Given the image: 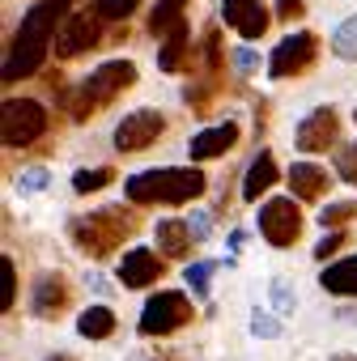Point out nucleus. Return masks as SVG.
<instances>
[{
  "label": "nucleus",
  "instance_id": "obj_21",
  "mask_svg": "<svg viewBox=\"0 0 357 361\" xmlns=\"http://www.w3.org/2000/svg\"><path fill=\"white\" fill-rule=\"evenodd\" d=\"M192 39H188V26H178L174 35H166L162 39V51H157V68L162 73H178V68H183V60H188V47Z\"/></svg>",
  "mask_w": 357,
  "mask_h": 361
},
{
  "label": "nucleus",
  "instance_id": "obj_3",
  "mask_svg": "<svg viewBox=\"0 0 357 361\" xmlns=\"http://www.w3.org/2000/svg\"><path fill=\"white\" fill-rule=\"evenodd\" d=\"M132 81H136V64L132 60H107L81 85H73L68 94H60V102H64V111L73 119H90L94 111H102L107 102H115Z\"/></svg>",
  "mask_w": 357,
  "mask_h": 361
},
{
  "label": "nucleus",
  "instance_id": "obj_24",
  "mask_svg": "<svg viewBox=\"0 0 357 361\" xmlns=\"http://www.w3.org/2000/svg\"><path fill=\"white\" fill-rule=\"evenodd\" d=\"M111 178H115V174H111L107 166H98V170H77V174H73V192H77V196H90V192H102V188L111 183Z\"/></svg>",
  "mask_w": 357,
  "mask_h": 361
},
{
  "label": "nucleus",
  "instance_id": "obj_40",
  "mask_svg": "<svg viewBox=\"0 0 357 361\" xmlns=\"http://www.w3.org/2000/svg\"><path fill=\"white\" fill-rule=\"evenodd\" d=\"M332 361H357V353H336Z\"/></svg>",
  "mask_w": 357,
  "mask_h": 361
},
{
  "label": "nucleus",
  "instance_id": "obj_7",
  "mask_svg": "<svg viewBox=\"0 0 357 361\" xmlns=\"http://www.w3.org/2000/svg\"><path fill=\"white\" fill-rule=\"evenodd\" d=\"M315 56H319V39H315L310 30H298V35H289V39H281V43L272 47L268 73H272V77H298V73H306V68L315 64Z\"/></svg>",
  "mask_w": 357,
  "mask_h": 361
},
{
  "label": "nucleus",
  "instance_id": "obj_31",
  "mask_svg": "<svg viewBox=\"0 0 357 361\" xmlns=\"http://www.w3.org/2000/svg\"><path fill=\"white\" fill-rule=\"evenodd\" d=\"M272 306H277L281 314H294V306H298V298H294V289H289V281H272Z\"/></svg>",
  "mask_w": 357,
  "mask_h": 361
},
{
  "label": "nucleus",
  "instance_id": "obj_12",
  "mask_svg": "<svg viewBox=\"0 0 357 361\" xmlns=\"http://www.w3.org/2000/svg\"><path fill=\"white\" fill-rule=\"evenodd\" d=\"M222 18L243 39H264V30L272 22L268 9H264V0H222Z\"/></svg>",
  "mask_w": 357,
  "mask_h": 361
},
{
  "label": "nucleus",
  "instance_id": "obj_34",
  "mask_svg": "<svg viewBox=\"0 0 357 361\" xmlns=\"http://www.w3.org/2000/svg\"><path fill=\"white\" fill-rule=\"evenodd\" d=\"M340 243H344V234H340V230H332V234L315 247V255H319V259H327V255H336V251H340Z\"/></svg>",
  "mask_w": 357,
  "mask_h": 361
},
{
  "label": "nucleus",
  "instance_id": "obj_13",
  "mask_svg": "<svg viewBox=\"0 0 357 361\" xmlns=\"http://www.w3.org/2000/svg\"><path fill=\"white\" fill-rule=\"evenodd\" d=\"M162 272H166V264H162L149 247H132V251H123V264H119V281H123V289H145V285L162 281Z\"/></svg>",
  "mask_w": 357,
  "mask_h": 361
},
{
  "label": "nucleus",
  "instance_id": "obj_36",
  "mask_svg": "<svg viewBox=\"0 0 357 361\" xmlns=\"http://www.w3.org/2000/svg\"><path fill=\"white\" fill-rule=\"evenodd\" d=\"M188 226H192V238H196V243H200V238H209V213H192V221H188Z\"/></svg>",
  "mask_w": 357,
  "mask_h": 361
},
{
  "label": "nucleus",
  "instance_id": "obj_38",
  "mask_svg": "<svg viewBox=\"0 0 357 361\" xmlns=\"http://www.w3.org/2000/svg\"><path fill=\"white\" fill-rule=\"evenodd\" d=\"M336 319H344V323H353V327H357V310H340Z\"/></svg>",
  "mask_w": 357,
  "mask_h": 361
},
{
  "label": "nucleus",
  "instance_id": "obj_5",
  "mask_svg": "<svg viewBox=\"0 0 357 361\" xmlns=\"http://www.w3.org/2000/svg\"><path fill=\"white\" fill-rule=\"evenodd\" d=\"M43 132H47L43 102H35V98H9L5 102V111H0V140H5L9 149L35 145Z\"/></svg>",
  "mask_w": 357,
  "mask_h": 361
},
{
  "label": "nucleus",
  "instance_id": "obj_6",
  "mask_svg": "<svg viewBox=\"0 0 357 361\" xmlns=\"http://www.w3.org/2000/svg\"><path fill=\"white\" fill-rule=\"evenodd\" d=\"M188 319H192L188 293L166 289V293H157V298L145 302V310H140V336H170V331L183 327Z\"/></svg>",
  "mask_w": 357,
  "mask_h": 361
},
{
  "label": "nucleus",
  "instance_id": "obj_4",
  "mask_svg": "<svg viewBox=\"0 0 357 361\" xmlns=\"http://www.w3.org/2000/svg\"><path fill=\"white\" fill-rule=\"evenodd\" d=\"M136 230V221H132V213H123V209H102V213H90V217H73L68 221V234H73V243L85 251V255H107V251H115L119 243H123V234H132Z\"/></svg>",
  "mask_w": 357,
  "mask_h": 361
},
{
  "label": "nucleus",
  "instance_id": "obj_2",
  "mask_svg": "<svg viewBox=\"0 0 357 361\" xmlns=\"http://www.w3.org/2000/svg\"><path fill=\"white\" fill-rule=\"evenodd\" d=\"M209 178L196 166H162V170H140L132 174L123 192L132 204H188L196 196H205Z\"/></svg>",
  "mask_w": 357,
  "mask_h": 361
},
{
  "label": "nucleus",
  "instance_id": "obj_33",
  "mask_svg": "<svg viewBox=\"0 0 357 361\" xmlns=\"http://www.w3.org/2000/svg\"><path fill=\"white\" fill-rule=\"evenodd\" d=\"M302 13H306L302 0H277V18H281V22H298Z\"/></svg>",
  "mask_w": 357,
  "mask_h": 361
},
{
  "label": "nucleus",
  "instance_id": "obj_39",
  "mask_svg": "<svg viewBox=\"0 0 357 361\" xmlns=\"http://www.w3.org/2000/svg\"><path fill=\"white\" fill-rule=\"evenodd\" d=\"M47 361H77V357H68V353H52Z\"/></svg>",
  "mask_w": 357,
  "mask_h": 361
},
{
  "label": "nucleus",
  "instance_id": "obj_16",
  "mask_svg": "<svg viewBox=\"0 0 357 361\" xmlns=\"http://www.w3.org/2000/svg\"><path fill=\"white\" fill-rule=\"evenodd\" d=\"M192 226L188 221H178V217H166V221H157V251L162 255H170V259H183V255H192Z\"/></svg>",
  "mask_w": 357,
  "mask_h": 361
},
{
  "label": "nucleus",
  "instance_id": "obj_23",
  "mask_svg": "<svg viewBox=\"0 0 357 361\" xmlns=\"http://www.w3.org/2000/svg\"><path fill=\"white\" fill-rule=\"evenodd\" d=\"M332 51H336L340 60L357 64V18H344V22L336 26V35H332Z\"/></svg>",
  "mask_w": 357,
  "mask_h": 361
},
{
  "label": "nucleus",
  "instance_id": "obj_14",
  "mask_svg": "<svg viewBox=\"0 0 357 361\" xmlns=\"http://www.w3.org/2000/svg\"><path fill=\"white\" fill-rule=\"evenodd\" d=\"M238 145V123H217V128H205V132H196L192 136V145H188V153H192V161H209V157H222L226 149H234Z\"/></svg>",
  "mask_w": 357,
  "mask_h": 361
},
{
  "label": "nucleus",
  "instance_id": "obj_25",
  "mask_svg": "<svg viewBox=\"0 0 357 361\" xmlns=\"http://www.w3.org/2000/svg\"><path fill=\"white\" fill-rule=\"evenodd\" d=\"M136 5L140 0H94V13L102 22H123L128 13H136Z\"/></svg>",
  "mask_w": 357,
  "mask_h": 361
},
{
  "label": "nucleus",
  "instance_id": "obj_32",
  "mask_svg": "<svg viewBox=\"0 0 357 361\" xmlns=\"http://www.w3.org/2000/svg\"><path fill=\"white\" fill-rule=\"evenodd\" d=\"M0 272H5V298H0V310H13V298H18V272L9 259H0Z\"/></svg>",
  "mask_w": 357,
  "mask_h": 361
},
{
  "label": "nucleus",
  "instance_id": "obj_28",
  "mask_svg": "<svg viewBox=\"0 0 357 361\" xmlns=\"http://www.w3.org/2000/svg\"><path fill=\"white\" fill-rule=\"evenodd\" d=\"M18 188H22L26 196H39V192L47 188V170H43V166H30V170H22V174H18Z\"/></svg>",
  "mask_w": 357,
  "mask_h": 361
},
{
  "label": "nucleus",
  "instance_id": "obj_18",
  "mask_svg": "<svg viewBox=\"0 0 357 361\" xmlns=\"http://www.w3.org/2000/svg\"><path fill=\"white\" fill-rule=\"evenodd\" d=\"M188 5H192V0H157L153 13H149V35L153 39H166L178 26H188Z\"/></svg>",
  "mask_w": 357,
  "mask_h": 361
},
{
  "label": "nucleus",
  "instance_id": "obj_10",
  "mask_svg": "<svg viewBox=\"0 0 357 361\" xmlns=\"http://www.w3.org/2000/svg\"><path fill=\"white\" fill-rule=\"evenodd\" d=\"M98 13H68L64 18V26H60V35H56V56L60 60H73V56H81V51H90L98 39H102V30H98Z\"/></svg>",
  "mask_w": 357,
  "mask_h": 361
},
{
  "label": "nucleus",
  "instance_id": "obj_41",
  "mask_svg": "<svg viewBox=\"0 0 357 361\" xmlns=\"http://www.w3.org/2000/svg\"><path fill=\"white\" fill-rule=\"evenodd\" d=\"M353 119H357V111H353Z\"/></svg>",
  "mask_w": 357,
  "mask_h": 361
},
{
  "label": "nucleus",
  "instance_id": "obj_22",
  "mask_svg": "<svg viewBox=\"0 0 357 361\" xmlns=\"http://www.w3.org/2000/svg\"><path fill=\"white\" fill-rule=\"evenodd\" d=\"M77 331H81L85 340H107V336L115 331V314H111V306H90V310H81Z\"/></svg>",
  "mask_w": 357,
  "mask_h": 361
},
{
  "label": "nucleus",
  "instance_id": "obj_35",
  "mask_svg": "<svg viewBox=\"0 0 357 361\" xmlns=\"http://www.w3.org/2000/svg\"><path fill=\"white\" fill-rule=\"evenodd\" d=\"M255 64H260V60H255L251 47H238V51H234V68H238V73H255Z\"/></svg>",
  "mask_w": 357,
  "mask_h": 361
},
{
  "label": "nucleus",
  "instance_id": "obj_29",
  "mask_svg": "<svg viewBox=\"0 0 357 361\" xmlns=\"http://www.w3.org/2000/svg\"><path fill=\"white\" fill-rule=\"evenodd\" d=\"M251 336H260V340H277V336H281V323H277L268 310H255V314H251Z\"/></svg>",
  "mask_w": 357,
  "mask_h": 361
},
{
  "label": "nucleus",
  "instance_id": "obj_11",
  "mask_svg": "<svg viewBox=\"0 0 357 361\" xmlns=\"http://www.w3.org/2000/svg\"><path fill=\"white\" fill-rule=\"evenodd\" d=\"M336 136H340V115H336V106L310 111V115L298 123V132H294V140H298L302 153H323L327 145H336Z\"/></svg>",
  "mask_w": 357,
  "mask_h": 361
},
{
  "label": "nucleus",
  "instance_id": "obj_17",
  "mask_svg": "<svg viewBox=\"0 0 357 361\" xmlns=\"http://www.w3.org/2000/svg\"><path fill=\"white\" fill-rule=\"evenodd\" d=\"M289 188L298 200H319L327 192V170H319L315 161H294L289 166Z\"/></svg>",
  "mask_w": 357,
  "mask_h": 361
},
{
  "label": "nucleus",
  "instance_id": "obj_30",
  "mask_svg": "<svg viewBox=\"0 0 357 361\" xmlns=\"http://www.w3.org/2000/svg\"><path fill=\"white\" fill-rule=\"evenodd\" d=\"M213 272H217V264H192V268H188V285H192V293H209Z\"/></svg>",
  "mask_w": 357,
  "mask_h": 361
},
{
  "label": "nucleus",
  "instance_id": "obj_19",
  "mask_svg": "<svg viewBox=\"0 0 357 361\" xmlns=\"http://www.w3.org/2000/svg\"><path fill=\"white\" fill-rule=\"evenodd\" d=\"M277 183V157L272 153H260L255 161H251V170H247V183H243V200H260L268 188Z\"/></svg>",
  "mask_w": 357,
  "mask_h": 361
},
{
  "label": "nucleus",
  "instance_id": "obj_9",
  "mask_svg": "<svg viewBox=\"0 0 357 361\" xmlns=\"http://www.w3.org/2000/svg\"><path fill=\"white\" fill-rule=\"evenodd\" d=\"M260 234L272 243V247H294L298 243V234H302V213H298V204L294 200H268L264 209H260Z\"/></svg>",
  "mask_w": 357,
  "mask_h": 361
},
{
  "label": "nucleus",
  "instance_id": "obj_15",
  "mask_svg": "<svg viewBox=\"0 0 357 361\" xmlns=\"http://www.w3.org/2000/svg\"><path fill=\"white\" fill-rule=\"evenodd\" d=\"M64 302H68V285H64V276H60V272H43V276L35 281V298H30L35 314H39V319H52Z\"/></svg>",
  "mask_w": 357,
  "mask_h": 361
},
{
  "label": "nucleus",
  "instance_id": "obj_37",
  "mask_svg": "<svg viewBox=\"0 0 357 361\" xmlns=\"http://www.w3.org/2000/svg\"><path fill=\"white\" fill-rule=\"evenodd\" d=\"M90 289H94V293H107V289H111V285H107V281H102V276H90Z\"/></svg>",
  "mask_w": 357,
  "mask_h": 361
},
{
  "label": "nucleus",
  "instance_id": "obj_1",
  "mask_svg": "<svg viewBox=\"0 0 357 361\" xmlns=\"http://www.w3.org/2000/svg\"><path fill=\"white\" fill-rule=\"evenodd\" d=\"M68 9H73V0H39V5L22 18V26H18V35L9 43V56H5V85H13L22 77H35L43 68Z\"/></svg>",
  "mask_w": 357,
  "mask_h": 361
},
{
  "label": "nucleus",
  "instance_id": "obj_8",
  "mask_svg": "<svg viewBox=\"0 0 357 361\" xmlns=\"http://www.w3.org/2000/svg\"><path fill=\"white\" fill-rule=\"evenodd\" d=\"M166 132V119H162V111H132V115H123L119 119V128H115V149L119 153H140V149H149L157 136Z\"/></svg>",
  "mask_w": 357,
  "mask_h": 361
},
{
  "label": "nucleus",
  "instance_id": "obj_26",
  "mask_svg": "<svg viewBox=\"0 0 357 361\" xmlns=\"http://www.w3.org/2000/svg\"><path fill=\"white\" fill-rule=\"evenodd\" d=\"M357 217V204H327L323 213H319V226L323 230H340V226H349Z\"/></svg>",
  "mask_w": 357,
  "mask_h": 361
},
{
  "label": "nucleus",
  "instance_id": "obj_27",
  "mask_svg": "<svg viewBox=\"0 0 357 361\" xmlns=\"http://www.w3.org/2000/svg\"><path fill=\"white\" fill-rule=\"evenodd\" d=\"M336 174L344 178V183L357 188V145H344V149L336 153Z\"/></svg>",
  "mask_w": 357,
  "mask_h": 361
},
{
  "label": "nucleus",
  "instance_id": "obj_20",
  "mask_svg": "<svg viewBox=\"0 0 357 361\" xmlns=\"http://www.w3.org/2000/svg\"><path fill=\"white\" fill-rule=\"evenodd\" d=\"M323 293H336V298H357V259H340L332 264L323 276H319Z\"/></svg>",
  "mask_w": 357,
  "mask_h": 361
}]
</instances>
